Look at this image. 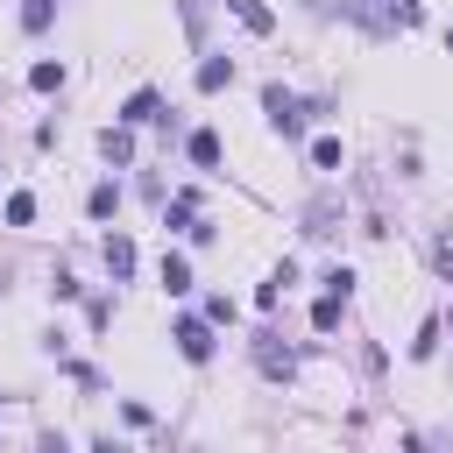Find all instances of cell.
<instances>
[{
    "label": "cell",
    "mask_w": 453,
    "mask_h": 453,
    "mask_svg": "<svg viewBox=\"0 0 453 453\" xmlns=\"http://www.w3.org/2000/svg\"><path fill=\"white\" fill-rule=\"evenodd\" d=\"M340 304H347V297H333V290H326V297L311 304V326H319V333H333V326H340Z\"/></svg>",
    "instance_id": "cell-13"
},
{
    "label": "cell",
    "mask_w": 453,
    "mask_h": 453,
    "mask_svg": "<svg viewBox=\"0 0 453 453\" xmlns=\"http://www.w3.org/2000/svg\"><path fill=\"white\" fill-rule=\"evenodd\" d=\"M149 120H163V99L142 85V92H127V106H120V127H149Z\"/></svg>",
    "instance_id": "cell-3"
},
{
    "label": "cell",
    "mask_w": 453,
    "mask_h": 453,
    "mask_svg": "<svg viewBox=\"0 0 453 453\" xmlns=\"http://www.w3.org/2000/svg\"><path fill=\"white\" fill-rule=\"evenodd\" d=\"M403 453H425V446H418V439H411V446H403Z\"/></svg>",
    "instance_id": "cell-21"
},
{
    "label": "cell",
    "mask_w": 453,
    "mask_h": 453,
    "mask_svg": "<svg viewBox=\"0 0 453 453\" xmlns=\"http://www.w3.org/2000/svg\"><path fill=\"white\" fill-rule=\"evenodd\" d=\"M446 42H453V28H446Z\"/></svg>",
    "instance_id": "cell-22"
},
{
    "label": "cell",
    "mask_w": 453,
    "mask_h": 453,
    "mask_svg": "<svg viewBox=\"0 0 453 453\" xmlns=\"http://www.w3.org/2000/svg\"><path fill=\"white\" fill-rule=\"evenodd\" d=\"M106 269H113V283L134 276V241H127V234H106Z\"/></svg>",
    "instance_id": "cell-5"
},
{
    "label": "cell",
    "mask_w": 453,
    "mask_h": 453,
    "mask_svg": "<svg viewBox=\"0 0 453 453\" xmlns=\"http://www.w3.org/2000/svg\"><path fill=\"white\" fill-rule=\"evenodd\" d=\"M262 113H269V127H276L283 142H297V134H304V113H311V106H304L297 92H283V85H269V92H262Z\"/></svg>",
    "instance_id": "cell-1"
},
{
    "label": "cell",
    "mask_w": 453,
    "mask_h": 453,
    "mask_svg": "<svg viewBox=\"0 0 453 453\" xmlns=\"http://www.w3.org/2000/svg\"><path fill=\"white\" fill-rule=\"evenodd\" d=\"M432 347H439V326H432V319H425V326H418V340H411V354H418V361H425V354H432Z\"/></svg>",
    "instance_id": "cell-18"
},
{
    "label": "cell",
    "mask_w": 453,
    "mask_h": 453,
    "mask_svg": "<svg viewBox=\"0 0 453 453\" xmlns=\"http://www.w3.org/2000/svg\"><path fill=\"white\" fill-rule=\"evenodd\" d=\"M50 14H57V0H21V28H28V35H42Z\"/></svg>",
    "instance_id": "cell-11"
},
{
    "label": "cell",
    "mask_w": 453,
    "mask_h": 453,
    "mask_svg": "<svg viewBox=\"0 0 453 453\" xmlns=\"http://www.w3.org/2000/svg\"><path fill=\"white\" fill-rule=\"evenodd\" d=\"M42 453H71V446H64V439H42Z\"/></svg>",
    "instance_id": "cell-20"
},
{
    "label": "cell",
    "mask_w": 453,
    "mask_h": 453,
    "mask_svg": "<svg viewBox=\"0 0 453 453\" xmlns=\"http://www.w3.org/2000/svg\"><path fill=\"white\" fill-rule=\"evenodd\" d=\"M170 340H177V354H184V361H212V319H177V326H170Z\"/></svg>",
    "instance_id": "cell-2"
},
{
    "label": "cell",
    "mask_w": 453,
    "mask_h": 453,
    "mask_svg": "<svg viewBox=\"0 0 453 453\" xmlns=\"http://www.w3.org/2000/svg\"><path fill=\"white\" fill-rule=\"evenodd\" d=\"M226 14H234V21L248 28V35H269V28H276V14H269L262 0H226Z\"/></svg>",
    "instance_id": "cell-4"
},
{
    "label": "cell",
    "mask_w": 453,
    "mask_h": 453,
    "mask_svg": "<svg viewBox=\"0 0 453 453\" xmlns=\"http://www.w3.org/2000/svg\"><path fill=\"white\" fill-rule=\"evenodd\" d=\"M28 219H35V198L14 191V198H7V226H28Z\"/></svg>",
    "instance_id": "cell-16"
},
{
    "label": "cell",
    "mask_w": 453,
    "mask_h": 453,
    "mask_svg": "<svg viewBox=\"0 0 453 453\" xmlns=\"http://www.w3.org/2000/svg\"><path fill=\"white\" fill-rule=\"evenodd\" d=\"M191 163H198V170H212V163H219V134H212V127H198V134H191Z\"/></svg>",
    "instance_id": "cell-10"
},
{
    "label": "cell",
    "mask_w": 453,
    "mask_h": 453,
    "mask_svg": "<svg viewBox=\"0 0 453 453\" xmlns=\"http://www.w3.org/2000/svg\"><path fill=\"white\" fill-rule=\"evenodd\" d=\"M163 290H170V297L191 290V262H184V255H163Z\"/></svg>",
    "instance_id": "cell-8"
},
{
    "label": "cell",
    "mask_w": 453,
    "mask_h": 453,
    "mask_svg": "<svg viewBox=\"0 0 453 453\" xmlns=\"http://www.w3.org/2000/svg\"><path fill=\"white\" fill-rule=\"evenodd\" d=\"M333 219H340V212H333V205H326V198H319V205H311V212H304V234H333Z\"/></svg>",
    "instance_id": "cell-17"
},
{
    "label": "cell",
    "mask_w": 453,
    "mask_h": 453,
    "mask_svg": "<svg viewBox=\"0 0 453 453\" xmlns=\"http://www.w3.org/2000/svg\"><path fill=\"white\" fill-rule=\"evenodd\" d=\"M28 85H35V92H57V85H64V64H50V57H42V64L28 71Z\"/></svg>",
    "instance_id": "cell-14"
},
{
    "label": "cell",
    "mask_w": 453,
    "mask_h": 453,
    "mask_svg": "<svg viewBox=\"0 0 453 453\" xmlns=\"http://www.w3.org/2000/svg\"><path fill=\"white\" fill-rule=\"evenodd\" d=\"M311 163H319V170H340V142L319 134V142H311Z\"/></svg>",
    "instance_id": "cell-15"
},
{
    "label": "cell",
    "mask_w": 453,
    "mask_h": 453,
    "mask_svg": "<svg viewBox=\"0 0 453 453\" xmlns=\"http://www.w3.org/2000/svg\"><path fill=\"white\" fill-rule=\"evenodd\" d=\"M85 212H92V219H113V212H120V191H113V184H99V191L85 198Z\"/></svg>",
    "instance_id": "cell-12"
},
{
    "label": "cell",
    "mask_w": 453,
    "mask_h": 453,
    "mask_svg": "<svg viewBox=\"0 0 453 453\" xmlns=\"http://www.w3.org/2000/svg\"><path fill=\"white\" fill-rule=\"evenodd\" d=\"M255 361H262V375H290V368H297V354H290V347H269V340L255 347Z\"/></svg>",
    "instance_id": "cell-9"
},
{
    "label": "cell",
    "mask_w": 453,
    "mask_h": 453,
    "mask_svg": "<svg viewBox=\"0 0 453 453\" xmlns=\"http://www.w3.org/2000/svg\"><path fill=\"white\" fill-rule=\"evenodd\" d=\"M99 156H106L113 170H120V163H134V134H127V127H106V134H99Z\"/></svg>",
    "instance_id": "cell-6"
},
{
    "label": "cell",
    "mask_w": 453,
    "mask_h": 453,
    "mask_svg": "<svg viewBox=\"0 0 453 453\" xmlns=\"http://www.w3.org/2000/svg\"><path fill=\"white\" fill-rule=\"evenodd\" d=\"M92 453H127V446H120V439H99V446H92Z\"/></svg>",
    "instance_id": "cell-19"
},
{
    "label": "cell",
    "mask_w": 453,
    "mask_h": 453,
    "mask_svg": "<svg viewBox=\"0 0 453 453\" xmlns=\"http://www.w3.org/2000/svg\"><path fill=\"white\" fill-rule=\"evenodd\" d=\"M219 85H234V57H205L198 64V92H219Z\"/></svg>",
    "instance_id": "cell-7"
}]
</instances>
